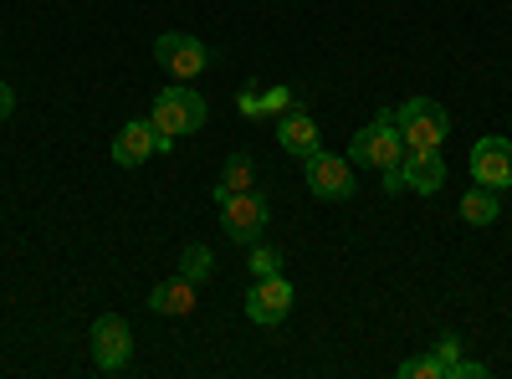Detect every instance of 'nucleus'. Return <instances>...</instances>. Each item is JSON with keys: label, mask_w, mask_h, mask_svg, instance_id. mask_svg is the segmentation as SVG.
Wrapping results in <instances>:
<instances>
[{"label": "nucleus", "mask_w": 512, "mask_h": 379, "mask_svg": "<svg viewBox=\"0 0 512 379\" xmlns=\"http://www.w3.org/2000/svg\"><path fill=\"white\" fill-rule=\"evenodd\" d=\"M405 159V139L395 129V108H379L374 123L349 139V164H364V170H390V164Z\"/></svg>", "instance_id": "1"}, {"label": "nucleus", "mask_w": 512, "mask_h": 379, "mask_svg": "<svg viewBox=\"0 0 512 379\" xmlns=\"http://www.w3.org/2000/svg\"><path fill=\"white\" fill-rule=\"evenodd\" d=\"M395 129H400L405 149H441L451 134V113L436 98H405L395 108Z\"/></svg>", "instance_id": "2"}, {"label": "nucleus", "mask_w": 512, "mask_h": 379, "mask_svg": "<svg viewBox=\"0 0 512 379\" xmlns=\"http://www.w3.org/2000/svg\"><path fill=\"white\" fill-rule=\"evenodd\" d=\"M205 98L195 93V88H185V82H169V88L154 98V108H149V118H154V129L159 134H175V139H185V134H195L200 123H205Z\"/></svg>", "instance_id": "3"}, {"label": "nucleus", "mask_w": 512, "mask_h": 379, "mask_svg": "<svg viewBox=\"0 0 512 379\" xmlns=\"http://www.w3.org/2000/svg\"><path fill=\"white\" fill-rule=\"evenodd\" d=\"M154 62L175 77V82H190V77H200V72L210 67V52H205V41L190 36V31H164V36L154 41Z\"/></svg>", "instance_id": "4"}, {"label": "nucleus", "mask_w": 512, "mask_h": 379, "mask_svg": "<svg viewBox=\"0 0 512 379\" xmlns=\"http://www.w3.org/2000/svg\"><path fill=\"white\" fill-rule=\"evenodd\" d=\"M128 359H134V328H128L118 313H103L93 323V364L103 374H123Z\"/></svg>", "instance_id": "5"}, {"label": "nucleus", "mask_w": 512, "mask_h": 379, "mask_svg": "<svg viewBox=\"0 0 512 379\" xmlns=\"http://www.w3.org/2000/svg\"><path fill=\"white\" fill-rule=\"evenodd\" d=\"M303 164H308V190H313L318 200H349V195L359 190L354 164H349V159H338V154H328V149L308 154Z\"/></svg>", "instance_id": "6"}, {"label": "nucleus", "mask_w": 512, "mask_h": 379, "mask_svg": "<svg viewBox=\"0 0 512 379\" xmlns=\"http://www.w3.org/2000/svg\"><path fill=\"white\" fill-rule=\"evenodd\" d=\"M221 226L236 246H251L256 236L267 231V195H256V190H241L231 200H221Z\"/></svg>", "instance_id": "7"}, {"label": "nucleus", "mask_w": 512, "mask_h": 379, "mask_svg": "<svg viewBox=\"0 0 512 379\" xmlns=\"http://www.w3.org/2000/svg\"><path fill=\"white\" fill-rule=\"evenodd\" d=\"M292 282L277 272V277H256L251 282V292H246V318L251 323H262V328H277L287 313H292Z\"/></svg>", "instance_id": "8"}, {"label": "nucleus", "mask_w": 512, "mask_h": 379, "mask_svg": "<svg viewBox=\"0 0 512 379\" xmlns=\"http://www.w3.org/2000/svg\"><path fill=\"white\" fill-rule=\"evenodd\" d=\"M472 180L487 185V190H507L512 185V144L507 139H497V134L477 139V149H472Z\"/></svg>", "instance_id": "9"}, {"label": "nucleus", "mask_w": 512, "mask_h": 379, "mask_svg": "<svg viewBox=\"0 0 512 379\" xmlns=\"http://www.w3.org/2000/svg\"><path fill=\"white\" fill-rule=\"evenodd\" d=\"M400 175H405V190L436 195V190L446 185V159H441V149H405Z\"/></svg>", "instance_id": "10"}, {"label": "nucleus", "mask_w": 512, "mask_h": 379, "mask_svg": "<svg viewBox=\"0 0 512 379\" xmlns=\"http://www.w3.org/2000/svg\"><path fill=\"white\" fill-rule=\"evenodd\" d=\"M277 144H282L292 159H308V154L323 149V144H318V123H313V113H308L303 103H292V108L282 113V123H277Z\"/></svg>", "instance_id": "11"}, {"label": "nucleus", "mask_w": 512, "mask_h": 379, "mask_svg": "<svg viewBox=\"0 0 512 379\" xmlns=\"http://www.w3.org/2000/svg\"><path fill=\"white\" fill-rule=\"evenodd\" d=\"M154 144H159L154 118H134V123H123L118 139H113V164H123V170H139V164L154 154Z\"/></svg>", "instance_id": "12"}, {"label": "nucleus", "mask_w": 512, "mask_h": 379, "mask_svg": "<svg viewBox=\"0 0 512 379\" xmlns=\"http://www.w3.org/2000/svg\"><path fill=\"white\" fill-rule=\"evenodd\" d=\"M149 308L164 313V318H185V313H195V282L175 272L169 282H159V287L149 292Z\"/></svg>", "instance_id": "13"}, {"label": "nucleus", "mask_w": 512, "mask_h": 379, "mask_svg": "<svg viewBox=\"0 0 512 379\" xmlns=\"http://www.w3.org/2000/svg\"><path fill=\"white\" fill-rule=\"evenodd\" d=\"M241 190H256V164H251V154H231V159H226V170H221V180H216V205L231 200V195H241Z\"/></svg>", "instance_id": "14"}, {"label": "nucleus", "mask_w": 512, "mask_h": 379, "mask_svg": "<svg viewBox=\"0 0 512 379\" xmlns=\"http://www.w3.org/2000/svg\"><path fill=\"white\" fill-rule=\"evenodd\" d=\"M497 216H502V200H497V190L477 185V190H466V195H461V221H466V226H492Z\"/></svg>", "instance_id": "15"}, {"label": "nucleus", "mask_w": 512, "mask_h": 379, "mask_svg": "<svg viewBox=\"0 0 512 379\" xmlns=\"http://www.w3.org/2000/svg\"><path fill=\"white\" fill-rule=\"evenodd\" d=\"M210 272H216V257H210V246H185V257H180V277H190V282H205Z\"/></svg>", "instance_id": "16"}, {"label": "nucleus", "mask_w": 512, "mask_h": 379, "mask_svg": "<svg viewBox=\"0 0 512 379\" xmlns=\"http://www.w3.org/2000/svg\"><path fill=\"white\" fill-rule=\"evenodd\" d=\"M246 267H251V282H256V277H277V272H282V251H277V246H262V241H251Z\"/></svg>", "instance_id": "17"}, {"label": "nucleus", "mask_w": 512, "mask_h": 379, "mask_svg": "<svg viewBox=\"0 0 512 379\" xmlns=\"http://www.w3.org/2000/svg\"><path fill=\"white\" fill-rule=\"evenodd\" d=\"M400 379H441V359L436 354H415L400 364Z\"/></svg>", "instance_id": "18"}, {"label": "nucleus", "mask_w": 512, "mask_h": 379, "mask_svg": "<svg viewBox=\"0 0 512 379\" xmlns=\"http://www.w3.org/2000/svg\"><path fill=\"white\" fill-rule=\"evenodd\" d=\"M436 359H441V379H451V369L461 364V339L456 333H446V339L436 344Z\"/></svg>", "instance_id": "19"}, {"label": "nucleus", "mask_w": 512, "mask_h": 379, "mask_svg": "<svg viewBox=\"0 0 512 379\" xmlns=\"http://www.w3.org/2000/svg\"><path fill=\"white\" fill-rule=\"evenodd\" d=\"M292 108V88H267L262 93V113H287Z\"/></svg>", "instance_id": "20"}, {"label": "nucleus", "mask_w": 512, "mask_h": 379, "mask_svg": "<svg viewBox=\"0 0 512 379\" xmlns=\"http://www.w3.org/2000/svg\"><path fill=\"white\" fill-rule=\"evenodd\" d=\"M236 108H241V118H262V93H256V88H241Z\"/></svg>", "instance_id": "21"}, {"label": "nucleus", "mask_w": 512, "mask_h": 379, "mask_svg": "<svg viewBox=\"0 0 512 379\" xmlns=\"http://www.w3.org/2000/svg\"><path fill=\"white\" fill-rule=\"evenodd\" d=\"M487 374H492V369H487V364H472V359H461V364L451 369V379H487Z\"/></svg>", "instance_id": "22"}, {"label": "nucleus", "mask_w": 512, "mask_h": 379, "mask_svg": "<svg viewBox=\"0 0 512 379\" xmlns=\"http://www.w3.org/2000/svg\"><path fill=\"white\" fill-rule=\"evenodd\" d=\"M11 113H16V93L6 88V82H0V123H6Z\"/></svg>", "instance_id": "23"}]
</instances>
